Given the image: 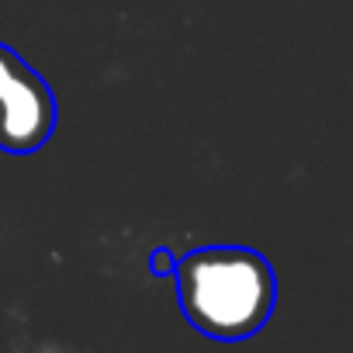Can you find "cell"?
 Returning <instances> with one entry per match:
<instances>
[{
  "label": "cell",
  "mask_w": 353,
  "mask_h": 353,
  "mask_svg": "<svg viewBox=\"0 0 353 353\" xmlns=\"http://www.w3.org/2000/svg\"><path fill=\"white\" fill-rule=\"evenodd\" d=\"M176 294L188 322L215 339L253 336L274 312V270L243 246L194 250L176 263Z\"/></svg>",
  "instance_id": "obj_1"
},
{
  "label": "cell",
  "mask_w": 353,
  "mask_h": 353,
  "mask_svg": "<svg viewBox=\"0 0 353 353\" xmlns=\"http://www.w3.org/2000/svg\"><path fill=\"white\" fill-rule=\"evenodd\" d=\"M56 125V101L42 77L0 46V149L14 156L35 152Z\"/></svg>",
  "instance_id": "obj_2"
}]
</instances>
